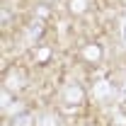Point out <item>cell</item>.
<instances>
[{
	"label": "cell",
	"mask_w": 126,
	"mask_h": 126,
	"mask_svg": "<svg viewBox=\"0 0 126 126\" xmlns=\"http://www.w3.org/2000/svg\"><path fill=\"white\" fill-rule=\"evenodd\" d=\"M61 97H63V102H65V104H73V107H75V104H80V102H82L85 92H82V87H80V85L70 82V85H65V87H63Z\"/></svg>",
	"instance_id": "6da1fadb"
},
{
	"label": "cell",
	"mask_w": 126,
	"mask_h": 126,
	"mask_svg": "<svg viewBox=\"0 0 126 126\" xmlns=\"http://www.w3.org/2000/svg\"><path fill=\"white\" fill-rule=\"evenodd\" d=\"M92 97L94 99H99V102H104V99H111L114 97V87H111L109 80H97L92 87Z\"/></svg>",
	"instance_id": "7a4b0ae2"
},
{
	"label": "cell",
	"mask_w": 126,
	"mask_h": 126,
	"mask_svg": "<svg viewBox=\"0 0 126 126\" xmlns=\"http://www.w3.org/2000/svg\"><path fill=\"white\" fill-rule=\"evenodd\" d=\"M41 34V19H34L29 27H27V32H24V39H22V46H32L34 41H36V36Z\"/></svg>",
	"instance_id": "3957f363"
},
{
	"label": "cell",
	"mask_w": 126,
	"mask_h": 126,
	"mask_svg": "<svg viewBox=\"0 0 126 126\" xmlns=\"http://www.w3.org/2000/svg\"><path fill=\"white\" fill-rule=\"evenodd\" d=\"M99 56H102V48L97 44H90L82 48V58H87V61H99Z\"/></svg>",
	"instance_id": "277c9868"
},
{
	"label": "cell",
	"mask_w": 126,
	"mask_h": 126,
	"mask_svg": "<svg viewBox=\"0 0 126 126\" xmlns=\"http://www.w3.org/2000/svg\"><path fill=\"white\" fill-rule=\"evenodd\" d=\"M19 80H22V75H19L17 70H10V75L5 78V87H7V90H19V87H22Z\"/></svg>",
	"instance_id": "5b68a950"
},
{
	"label": "cell",
	"mask_w": 126,
	"mask_h": 126,
	"mask_svg": "<svg viewBox=\"0 0 126 126\" xmlns=\"http://www.w3.org/2000/svg\"><path fill=\"white\" fill-rule=\"evenodd\" d=\"M36 126H61V121H58L56 114H41L36 119Z\"/></svg>",
	"instance_id": "8992f818"
},
{
	"label": "cell",
	"mask_w": 126,
	"mask_h": 126,
	"mask_svg": "<svg viewBox=\"0 0 126 126\" xmlns=\"http://www.w3.org/2000/svg\"><path fill=\"white\" fill-rule=\"evenodd\" d=\"M12 126H36V119L29 116V114H19V116H15V124Z\"/></svg>",
	"instance_id": "52a82bcc"
},
{
	"label": "cell",
	"mask_w": 126,
	"mask_h": 126,
	"mask_svg": "<svg viewBox=\"0 0 126 126\" xmlns=\"http://www.w3.org/2000/svg\"><path fill=\"white\" fill-rule=\"evenodd\" d=\"M0 107H2V111H5V114H7V109L12 107V97H10V90H7V87L0 92Z\"/></svg>",
	"instance_id": "ba28073f"
},
{
	"label": "cell",
	"mask_w": 126,
	"mask_h": 126,
	"mask_svg": "<svg viewBox=\"0 0 126 126\" xmlns=\"http://www.w3.org/2000/svg\"><path fill=\"white\" fill-rule=\"evenodd\" d=\"M85 10H87V0H73L70 2V12L73 15H82Z\"/></svg>",
	"instance_id": "9c48e42d"
},
{
	"label": "cell",
	"mask_w": 126,
	"mask_h": 126,
	"mask_svg": "<svg viewBox=\"0 0 126 126\" xmlns=\"http://www.w3.org/2000/svg\"><path fill=\"white\" fill-rule=\"evenodd\" d=\"M48 56H51V51H48V48H39V53H36V61H46Z\"/></svg>",
	"instance_id": "30bf717a"
},
{
	"label": "cell",
	"mask_w": 126,
	"mask_h": 126,
	"mask_svg": "<svg viewBox=\"0 0 126 126\" xmlns=\"http://www.w3.org/2000/svg\"><path fill=\"white\" fill-rule=\"evenodd\" d=\"M114 119H116V124H119V126H126V116L121 114V111L114 109Z\"/></svg>",
	"instance_id": "8fae6325"
},
{
	"label": "cell",
	"mask_w": 126,
	"mask_h": 126,
	"mask_svg": "<svg viewBox=\"0 0 126 126\" xmlns=\"http://www.w3.org/2000/svg\"><path fill=\"white\" fill-rule=\"evenodd\" d=\"M22 111V104H12L10 109H7V114H19Z\"/></svg>",
	"instance_id": "7c38bea8"
},
{
	"label": "cell",
	"mask_w": 126,
	"mask_h": 126,
	"mask_svg": "<svg viewBox=\"0 0 126 126\" xmlns=\"http://www.w3.org/2000/svg\"><path fill=\"white\" fill-rule=\"evenodd\" d=\"M46 12H48L46 7H39V10H36V15H39V17H46Z\"/></svg>",
	"instance_id": "4fadbf2b"
},
{
	"label": "cell",
	"mask_w": 126,
	"mask_h": 126,
	"mask_svg": "<svg viewBox=\"0 0 126 126\" xmlns=\"http://www.w3.org/2000/svg\"><path fill=\"white\" fill-rule=\"evenodd\" d=\"M121 39H124V48H126V29H121Z\"/></svg>",
	"instance_id": "5bb4252c"
},
{
	"label": "cell",
	"mask_w": 126,
	"mask_h": 126,
	"mask_svg": "<svg viewBox=\"0 0 126 126\" xmlns=\"http://www.w3.org/2000/svg\"><path fill=\"white\" fill-rule=\"evenodd\" d=\"M121 97H126V82H124V87H121Z\"/></svg>",
	"instance_id": "9a60e30c"
},
{
	"label": "cell",
	"mask_w": 126,
	"mask_h": 126,
	"mask_svg": "<svg viewBox=\"0 0 126 126\" xmlns=\"http://www.w3.org/2000/svg\"><path fill=\"white\" fill-rule=\"evenodd\" d=\"M121 29H126V17H124V19H121Z\"/></svg>",
	"instance_id": "2e32d148"
}]
</instances>
